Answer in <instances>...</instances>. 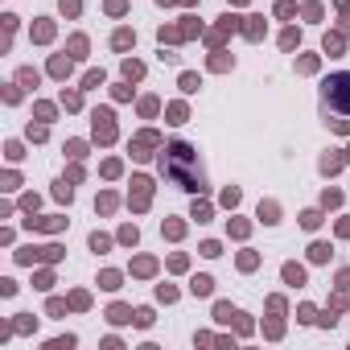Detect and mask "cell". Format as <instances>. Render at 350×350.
<instances>
[{
    "mask_svg": "<svg viewBox=\"0 0 350 350\" xmlns=\"http://www.w3.org/2000/svg\"><path fill=\"white\" fill-rule=\"evenodd\" d=\"M161 169L169 181H177L181 190H194V194H202L206 190V177H202V165H198L194 148L190 144H169L161 153Z\"/></svg>",
    "mask_w": 350,
    "mask_h": 350,
    "instance_id": "cell-1",
    "label": "cell"
},
{
    "mask_svg": "<svg viewBox=\"0 0 350 350\" xmlns=\"http://www.w3.org/2000/svg\"><path fill=\"white\" fill-rule=\"evenodd\" d=\"M321 99H326L334 111L350 116V74L346 70H338V74H330L326 83H321Z\"/></svg>",
    "mask_w": 350,
    "mask_h": 350,
    "instance_id": "cell-2",
    "label": "cell"
},
{
    "mask_svg": "<svg viewBox=\"0 0 350 350\" xmlns=\"http://www.w3.org/2000/svg\"><path fill=\"white\" fill-rule=\"evenodd\" d=\"M95 140H116V124H111V111H95Z\"/></svg>",
    "mask_w": 350,
    "mask_h": 350,
    "instance_id": "cell-3",
    "label": "cell"
},
{
    "mask_svg": "<svg viewBox=\"0 0 350 350\" xmlns=\"http://www.w3.org/2000/svg\"><path fill=\"white\" fill-rule=\"evenodd\" d=\"M190 288H194L198 297H210V288H214V280H210V276H194V280H190Z\"/></svg>",
    "mask_w": 350,
    "mask_h": 350,
    "instance_id": "cell-4",
    "label": "cell"
},
{
    "mask_svg": "<svg viewBox=\"0 0 350 350\" xmlns=\"http://www.w3.org/2000/svg\"><path fill=\"white\" fill-rule=\"evenodd\" d=\"M284 280H288V284H305V268H297V264H284Z\"/></svg>",
    "mask_w": 350,
    "mask_h": 350,
    "instance_id": "cell-5",
    "label": "cell"
},
{
    "mask_svg": "<svg viewBox=\"0 0 350 350\" xmlns=\"http://www.w3.org/2000/svg\"><path fill=\"white\" fill-rule=\"evenodd\" d=\"M132 41H136L132 33H128V29H120L116 37H111V46H116V50H128V46H132Z\"/></svg>",
    "mask_w": 350,
    "mask_h": 350,
    "instance_id": "cell-6",
    "label": "cell"
},
{
    "mask_svg": "<svg viewBox=\"0 0 350 350\" xmlns=\"http://www.w3.org/2000/svg\"><path fill=\"white\" fill-rule=\"evenodd\" d=\"M50 74H58V78L70 74V58H54V62H50Z\"/></svg>",
    "mask_w": 350,
    "mask_h": 350,
    "instance_id": "cell-7",
    "label": "cell"
},
{
    "mask_svg": "<svg viewBox=\"0 0 350 350\" xmlns=\"http://www.w3.org/2000/svg\"><path fill=\"white\" fill-rule=\"evenodd\" d=\"M260 218H264V223H276V202H260Z\"/></svg>",
    "mask_w": 350,
    "mask_h": 350,
    "instance_id": "cell-8",
    "label": "cell"
},
{
    "mask_svg": "<svg viewBox=\"0 0 350 350\" xmlns=\"http://www.w3.org/2000/svg\"><path fill=\"white\" fill-rule=\"evenodd\" d=\"M169 124H186V107H181V103L169 107Z\"/></svg>",
    "mask_w": 350,
    "mask_h": 350,
    "instance_id": "cell-9",
    "label": "cell"
},
{
    "mask_svg": "<svg viewBox=\"0 0 350 350\" xmlns=\"http://www.w3.org/2000/svg\"><path fill=\"white\" fill-rule=\"evenodd\" d=\"M132 317H136V313H128L124 305H116V309H111V321H116V326H120V321H132Z\"/></svg>",
    "mask_w": 350,
    "mask_h": 350,
    "instance_id": "cell-10",
    "label": "cell"
},
{
    "mask_svg": "<svg viewBox=\"0 0 350 350\" xmlns=\"http://www.w3.org/2000/svg\"><path fill=\"white\" fill-rule=\"evenodd\" d=\"M214 317H218V321H231V317H239V313H235L231 305H218V309H214Z\"/></svg>",
    "mask_w": 350,
    "mask_h": 350,
    "instance_id": "cell-11",
    "label": "cell"
},
{
    "mask_svg": "<svg viewBox=\"0 0 350 350\" xmlns=\"http://www.w3.org/2000/svg\"><path fill=\"white\" fill-rule=\"evenodd\" d=\"M301 223H305V227H309V231H313V227L321 223V214H317V210H305V214H301Z\"/></svg>",
    "mask_w": 350,
    "mask_h": 350,
    "instance_id": "cell-12",
    "label": "cell"
},
{
    "mask_svg": "<svg viewBox=\"0 0 350 350\" xmlns=\"http://www.w3.org/2000/svg\"><path fill=\"white\" fill-rule=\"evenodd\" d=\"M91 247H95V251H107L111 239H107V235H91Z\"/></svg>",
    "mask_w": 350,
    "mask_h": 350,
    "instance_id": "cell-13",
    "label": "cell"
},
{
    "mask_svg": "<svg viewBox=\"0 0 350 350\" xmlns=\"http://www.w3.org/2000/svg\"><path fill=\"white\" fill-rule=\"evenodd\" d=\"M50 33H54V29H50V21H41L37 29H33V37H37V41H50Z\"/></svg>",
    "mask_w": 350,
    "mask_h": 350,
    "instance_id": "cell-14",
    "label": "cell"
},
{
    "mask_svg": "<svg viewBox=\"0 0 350 350\" xmlns=\"http://www.w3.org/2000/svg\"><path fill=\"white\" fill-rule=\"evenodd\" d=\"M124 74H128V78H140V74H144V66H140V62H124Z\"/></svg>",
    "mask_w": 350,
    "mask_h": 350,
    "instance_id": "cell-15",
    "label": "cell"
},
{
    "mask_svg": "<svg viewBox=\"0 0 350 350\" xmlns=\"http://www.w3.org/2000/svg\"><path fill=\"white\" fill-rule=\"evenodd\" d=\"M181 91H198V74H181Z\"/></svg>",
    "mask_w": 350,
    "mask_h": 350,
    "instance_id": "cell-16",
    "label": "cell"
},
{
    "mask_svg": "<svg viewBox=\"0 0 350 350\" xmlns=\"http://www.w3.org/2000/svg\"><path fill=\"white\" fill-rule=\"evenodd\" d=\"M309 256H313V260H326V256H330V247H326V243H313Z\"/></svg>",
    "mask_w": 350,
    "mask_h": 350,
    "instance_id": "cell-17",
    "label": "cell"
},
{
    "mask_svg": "<svg viewBox=\"0 0 350 350\" xmlns=\"http://www.w3.org/2000/svg\"><path fill=\"white\" fill-rule=\"evenodd\" d=\"M99 284H103V288H120V276H116V272H103Z\"/></svg>",
    "mask_w": 350,
    "mask_h": 350,
    "instance_id": "cell-18",
    "label": "cell"
},
{
    "mask_svg": "<svg viewBox=\"0 0 350 350\" xmlns=\"http://www.w3.org/2000/svg\"><path fill=\"white\" fill-rule=\"evenodd\" d=\"M66 153H70V157H83V153H87V144H83V140H70Z\"/></svg>",
    "mask_w": 350,
    "mask_h": 350,
    "instance_id": "cell-19",
    "label": "cell"
},
{
    "mask_svg": "<svg viewBox=\"0 0 350 350\" xmlns=\"http://www.w3.org/2000/svg\"><path fill=\"white\" fill-rule=\"evenodd\" d=\"M157 297H161V301H173V297H177V288H169V284H161V288H157Z\"/></svg>",
    "mask_w": 350,
    "mask_h": 350,
    "instance_id": "cell-20",
    "label": "cell"
},
{
    "mask_svg": "<svg viewBox=\"0 0 350 350\" xmlns=\"http://www.w3.org/2000/svg\"><path fill=\"white\" fill-rule=\"evenodd\" d=\"M153 272V260H136V276H148Z\"/></svg>",
    "mask_w": 350,
    "mask_h": 350,
    "instance_id": "cell-21",
    "label": "cell"
},
{
    "mask_svg": "<svg viewBox=\"0 0 350 350\" xmlns=\"http://www.w3.org/2000/svg\"><path fill=\"white\" fill-rule=\"evenodd\" d=\"M297 41H301V37H297V33H293V29H288V33H284V37H280V46H284V50H293V46H297Z\"/></svg>",
    "mask_w": 350,
    "mask_h": 350,
    "instance_id": "cell-22",
    "label": "cell"
},
{
    "mask_svg": "<svg viewBox=\"0 0 350 350\" xmlns=\"http://www.w3.org/2000/svg\"><path fill=\"white\" fill-rule=\"evenodd\" d=\"M342 50V37H326V54H338Z\"/></svg>",
    "mask_w": 350,
    "mask_h": 350,
    "instance_id": "cell-23",
    "label": "cell"
},
{
    "mask_svg": "<svg viewBox=\"0 0 350 350\" xmlns=\"http://www.w3.org/2000/svg\"><path fill=\"white\" fill-rule=\"evenodd\" d=\"M132 321H136V326H148V321H153V313H148V309H136Z\"/></svg>",
    "mask_w": 350,
    "mask_h": 350,
    "instance_id": "cell-24",
    "label": "cell"
},
{
    "mask_svg": "<svg viewBox=\"0 0 350 350\" xmlns=\"http://www.w3.org/2000/svg\"><path fill=\"white\" fill-rule=\"evenodd\" d=\"M62 13H70V17H74V13H78V0H62Z\"/></svg>",
    "mask_w": 350,
    "mask_h": 350,
    "instance_id": "cell-25",
    "label": "cell"
},
{
    "mask_svg": "<svg viewBox=\"0 0 350 350\" xmlns=\"http://www.w3.org/2000/svg\"><path fill=\"white\" fill-rule=\"evenodd\" d=\"M346 157H350V153H346Z\"/></svg>",
    "mask_w": 350,
    "mask_h": 350,
    "instance_id": "cell-26",
    "label": "cell"
}]
</instances>
